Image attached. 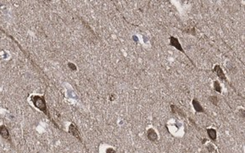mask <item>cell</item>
I'll return each instance as SVG.
<instances>
[{
	"instance_id": "obj_12",
	"label": "cell",
	"mask_w": 245,
	"mask_h": 153,
	"mask_svg": "<svg viewBox=\"0 0 245 153\" xmlns=\"http://www.w3.org/2000/svg\"><path fill=\"white\" fill-rule=\"evenodd\" d=\"M206 148H207V151H208L209 152H210V153L216 152V147L214 146V145H212V144H209V145L206 146Z\"/></svg>"
},
{
	"instance_id": "obj_9",
	"label": "cell",
	"mask_w": 245,
	"mask_h": 153,
	"mask_svg": "<svg viewBox=\"0 0 245 153\" xmlns=\"http://www.w3.org/2000/svg\"><path fill=\"white\" fill-rule=\"evenodd\" d=\"M208 136L210 137V139L212 141H216V139H217V132L216 129H206Z\"/></svg>"
},
{
	"instance_id": "obj_10",
	"label": "cell",
	"mask_w": 245,
	"mask_h": 153,
	"mask_svg": "<svg viewBox=\"0 0 245 153\" xmlns=\"http://www.w3.org/2000/svg\"><path fill=\"white\" fill-rule=\"evenodd\" d=\"M209 101L211 102L214 106H218V103H219V98L217 96H215V95H211V96L209 97Z\"/></svg>"
},
{
	"instance_id": "obj_4",
	"label": "cell",
	"mask_w": 245,
	"mask_h": 153,
	"mask_svg": "<svg viewBox=\"0 0 245 153\" xmlns=\"http://www.w3.org/2000/svg\"><path fill=\"white\" fill-rule=\"evenodd\" d=\"M69 133L73 135L75 138H77L79 141L82 142V139H81V136H80V132L78 129V127L75 123H71V124L69 126Z\"/></svg>"
},
{
	"instance_id": "obj_3",
	"label": "cell",
	"mask_w": 245,
	"mask_h": 153,
	"mask_svg": "<svg viewBox=\"0 0 245 153\" xmlns=\"http://www.w3.org/2000/svg\"><path fill=\"white\" fill-rule=\"evenodd\" d=\"M170 45L172 46V47H174L175 49H177V50L180 51V52L183 53L184 55H185L187 56V58H188V59L189 60L190 62L192 63V65H193V66L195 67V65H194V63H193V61H192V60L190 59L188 55H186V53H185V51H184L183 48H182V44H180V42H179V40H178V38H176V37H173V36H171V37H170Z\"/></svg>"
},
{
	"instance_id": "obj_19",
	"label": "cell",
	"mask_w": 245,
	"mask_h": 153,
	"mask_svg": "<svg viewBox=\"0 0 245 153\" xmlns=\"http://www.w3.org/2000/svg\"><path fill=\"white\" fill-rule=\"evenodd\" d=\"M207 141V140L205 138V139H202V144H205V142Z\"/></svg>"
},
{
	"instance_id": "obj_16",
	"label": "cell",
	"mask_w": 245,
	"mask_h": 153,
	"mask_svg": "<svg viewBox=\"0 0 245 153\" xmlns=\"http://www.w3.org/2000/svg\"><path fill=\"white\" fill-rule=\"evenodd\" d=\"M189 122H190V123H193V125L194 126L195 128H196V129H197L198 130H200V129H199V128L198 127V125H197V124H196V123H195V122H194V121H193V119H192V118H189Z\"/></svg>"
},
{
	"instance_id": "obj_5",
	"label": "cell",
	"mask_w": 245,
	"mask_h": 153,
	"mask_svg": "<svg viewBox=\"0 0 245 153\" xmlns=\"http://www.w3.org/2000/svg\"><path fill=\"white\" fill-rule=\"evenodd\" d=\"M147 137L152 142H156L158 140V135L154 129H149L147 131Z\"/></svg>"
},
{
	"instance_id": "obj_11",
	"label": "cell",
	"mask_w": 245,
	"mask_h": 153,
	"mask_svg": "<svg viewBox=\"0 0 245 153\" xmlns=\"http://www.w3.org/2000/svg\"><path fill=\"white\" fill-rule=\"evenodd\" d=\"M214 89L218 92V93H221V86L220 84V83L218 81H214Z\"/></svg>"
},
{
	"instance_id": "obj_20",
	"label": "cell",
	"mask_w": 245,
	"mask_h": 153,
	"mask_svg": "<svg viewBox=\"0 0 245 153\" xmlns=\"http://www.w3.org/2000/svg\"><path fill=\"white\" fill-rule=\"evenodd\" d=\"M133 40H134V41H137V42H138V37H137V36H133Z\"/></svg>"
},
{
	"instance_id": "obj_6",
	"label": "cell",
	"mask_w": 245,
	"mask_h": 153,
	"mask_svg": "<svg viewBox=\"0 0 245 153\" xmlns=\"http://www.w3.org/2000/svg\"><path fill=\"white\" fill-rule=\"evenodd\" d=\"M192 104H193V106L194 110L196 111V112H203V113H205V109L203 108V106H201V104L197 99H193V101H192Z\"/></svg>"
},
{
	"instance_id": "obj_8",
	"label": "cell",
	"mask_w": 245,
	"mask_h": 153,
	"mask_svg": "<svg viewBox=\"0 0 245 153\" xmlns=\"http://www.w3.org/2000/svg\"><path fill=\"white\" fill-rule=\"evenodd\" d=\"M171 112H172L173 113L177 114L180 117L184 118H187V116H186V114L184 113L183 111H182L181 108H179L178 106H175V105H171Z\"/></svg>"
},
{
	"instance_id": "obj_1",
	"label": "cell",
	"mask_w": 245,
	"mask_h": 153,
	"mask_svg": "<svg viewBox=\"0 0 245 153\" xmlns=\"http://www.w3.org/2000/svg\"><path fill=\"white\" fill-rule=\"evenodd\" d=\"M32 101L33 103L34 106L37 107L38 109H39L41 112H43L46 116H48L49 118L50 119L51 121L54 123V124L55 125L56 128L59 129V127H58V125L55 123V122H54V121L52 120V118H51L50 114H49V111H48V108H47V103H46V101H45L44 96L33 95V96H32Z\"/></svg>"
},
{
	"instance_id": "obj_2",
	"label": "cell",
	"mask_w": 245,
	"mask_h": 153,
	"mask_svg": "<svg viewBox=\"0 0 245 153\" xmlns=\"http://www.w3.org/2000/svg\"><path fill=\"white\" fill-rule=\"evenodd\" d=\"M213 72L217 75L218 78L221 80V81H223V82H226V83H227V84L230 87H232V88L234 89V91H235V92H236V93H237L239 96L243 97L241 95H240V94L238 93V91L236 90V89H235L233 86L232 85V84H230V83H229L228 80H227V77H226V75H225V73H224V72H223V70L221 69V66H220V65H216V66L214 67V68H213Z\"/></svg>"
},
{
	"instance_id": "obj_15",
	"label": "cell",
	"mask_w": 245,
	"mask_h": 153,
	"mask_svg": "<svg viewBox=\"0 0 245 153\" xmlns=\"http://www.w3.org/2000/svg\"><path fill=\"white\" fill-rule=\"evenodd\" d=\"M106 153H117V152H116V150H114L113 148L110 147V148H107V149H106Z\"/></svg>"
},
{
	"instance_id": "obj_14",
	"label": "cell",
	"mask_w": 245,
	"mask_h": 153,
	"mask_svg": "<svg viewBox=\"0 0 245 153\" xmlns=\"http://www.w3.org/2000/svg\"><path fill=\"white\" fill-rule=\"evenodd\" d=\"M182 32H185V33H188L192 34V35H193V36H195V35H196V33H195V28H194V27H192V28H188V30H184V31H182Z\"/></svg>"
},
{
	"instance_id": "obj_17",
	"label": "cell",
	"mask_w": 245,
	"mask_h": 153,
	"mask_svg": "<svg viewBox=\"0 0 245 153\" xmlns=\"http://www.w3.org/2000/svg\"><path fill=\"white\" fill-rule=\"evenodd\" d=\"M239 114L241 115V117H242L243 118H244L245 114H244V109H240V110H239Z\"/></svg>"
},
{
	"instance_id": "obj_7",
	"label": "cell",
	"mask_w": 245,
	"mask_h": 153,
	"mask_svg": "<svg viewBox=\"0 0 245 153\" xmlns=\"http://www.w3.org/2000/svg\"><path fill=\"white\" fill-rule=\"evenodd\" d=\"M0 135L2 136L4 139L5 140H10V132L8 130V129L6 128L4 125H1L0 126Z\"/></svg>"
},
{
	"instance_id": "obj_13",
	"label": "cell",
	"mask_w": 245,
	"mask_h": 153,
	"mask_svg": "<svg viewBox=\"0 0 245 153\" xmlns=\"http://www.w3.org/2000/svg\"><path fill=\"white\" fill-rule=\"evenodd\" d=\"M68 67L70 68L71 71H73V72H76L77 70V66L75 65V64H73V63L71 62H68Z\"/></svg>"
},
{
	"instance_id": "obj_18",
	"label": "cell",
	"mask_w": 245,
	"mask_h": 153,
	"mask_svg": "<svg viewBox=\"0 0 245 153\" xmlns=\"http://www.w3.org/2000/svg\"><path fill=\"white\" fill-rule=\"evenodd\" d=\"M116 95L115 94H111V95H110V101H115V100H116Z\"/></svg>"
}]
</instances>
